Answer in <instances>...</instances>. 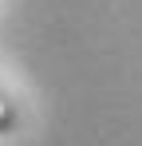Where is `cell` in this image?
<instances>
[{
    "label": "cell",
    "instance_id": "obj_1",
    "mask_svg": "<svg viewBox=\"0 0 142 146\" xmlns=\"http://www.w3.org/2000/svg\"><path fill=\"white\" fill-rule=\"evenodd\" d=\"M20 126V115H16V103L0 91V134H12Z\"/></svg>",
    "mask_w": 142,
    "mask_h": 146
}]
</instances>
